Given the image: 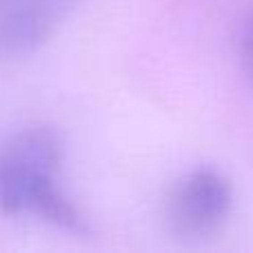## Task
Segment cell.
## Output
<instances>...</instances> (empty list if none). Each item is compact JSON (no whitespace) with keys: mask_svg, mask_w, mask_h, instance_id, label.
I'll return each mask as SVG.
<instances>
[{"mask_svg":"<svg viewBox=\"0 0 253 253\" xmlns=\"http://www.w3.org/2000/svg\"><path fill=\"white\" fill-rule=\"evenodd\" d=\"M65 144L51 126H29L0 147V211L31 213L71 233H84L83 215L60 187Z\"/></svg>","mask_w":253,"mask_h":253,"instance_id":"obj_1","label":"cell"},{"mask_svg":"<svg viewBox=\"0 0 253 253\" xmlns=\"http://www.w3.org/2000/svg\"><path fill=\"white\" fill-rule=\"evenodd\" d=\"M233 209V184L215 167H196L175 180L167 198V220L182 238L218 231Z\"/></svg>","mask_w":253,"mask_h":253,"instance_id":"obj_2","label":"cell"},{"mask_svg":"<svg viewBox=\"0 0 253 253\" xmlns=\"http://www.w3.org/2000/svg\"><path fill=\"white\" fill-rule=\"evenodd\" d=\"M78 0H0V58H22L40 49Z\"/></svg>","mask_w":253,"mask_h":253,"instance_id":"obj_3","label":"cell"},{"mask_svg":"<svg viewBox=\"0 0 253 253\" xmlns=\"http://www.w3.org/2000/svg\"><path fill=\"white\" fill-rule=\"evenodd\" d=\"M238 56H240L242 71L253 83V7L242 18L240 34H238Z\"/></svg>","mask_w":253,"mask_h":253,"instance_id":"obj_4","label":"cell"}]
</instances>
